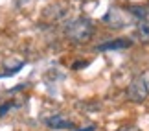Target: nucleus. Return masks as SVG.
<instances>
[{"label":"nucleus","instance_id":"obj_6","mask_svg":"<svg viewBox=\"0 0 149 131\" xmlns=\"http://www.w3.org/2000/svg\"><path fill=\"white\" fill-rule=\"evenodd\" d=\"M11 107H13V104H2V105H0V115H6Z\"/></svg>","mask_w":149,"mask_h":131},{"label":"nucleus","instance_id":"obj_3","mask_svg":"<svg viewBox=\"0 0 149 131\" xmlns=\"http://www.w3.org/2000/svg\"><path fill=\"white\" fill-rule=\"evenodd\" d=\"M131 44H133V41L131 39H116V41H109V43H103L100 44L98 48V52H111V50H125V48H129Z\"/></svg>","mask_w":149,"mask_h":131},{"label":"nucleus","instance_id":"obj_5","mask_svg":"<svg viewBox=\"0 0 149 131\" xmlns=\"http://www.w3.org/2000/svg\"><path fill=\"white\" fill-rule=\"evenodd\" d=\"M134 35L138 37V41H140V43L149 44V20H138Z\"/></svg>","mask_w":149,"mask_h":131},{"label":"nucleus","instance_id":"obj_1","mask_svg":"<svg viewBox=\"0 0 149 131\" xmlns=\"http://www.w3.org/2000/svg\"><path fill=\"white\" fill-rule=\"evenodd\" d=\"M94 35V24L87 17H77L68 20L65 26V37L72 44H87Z\"/></svg>","mask_w":149,"mask_h":131},{"label":"nucleus","instance_id":"obj_8","mask_svg":"<svg viewBox=\"0 0 149 131\" xmlns=\"http://www.w3.org/2000/svg\"><path fill=\"white\" fill-rule=\"evenodd\" d=\"M96 126H88V127H85V129H76V131H94Z\"/></svg>","mask_w":149,"mask_h":131},{"label":"nucleus","instance_id":"obj_7","mask_svg":"<svg viewBox=\"0 0 149 131\" xmlns=\"http://www.w3.org/2000/svg\"><path fill=\"white\" fill-rule=\"evenodd\" d=\"M88 65V61H76V63L72 65V68L74 70H77V68H83V67H87Z\"/></svg>","mask_w":149,"mask_h":131},{"label":"nucleus","instance_id":"obj_4","mask_svg":"<svg viewBox=\"0 0 149 131\" xmlns=\"http://www.w3.org/2000/svg\"><path fill=\"white\" fill-rule=\"evenodd\" d=\"M46 126L50 129H72L74 127V122H70L65 116L55 115V116H50L48 120H46Z\"/></svg>","mask_w":149,"mask_h":131},{"label":"nucleus","instance_id":"obj_2","mask_svg":"<svg viewBox=\"0 0 149 131\" xmlns=\"http://www.w3.org/2000/svg\"><path fill=\"white\" fill-rule=\"evenodd\" d=\"M147 96H149V83L146 81V78L144 76L133 78V81L127 87V98L134 104H142L147 100Z\"/></svg>","mask_w":149,"mask_h":131}]
</instances>
